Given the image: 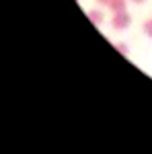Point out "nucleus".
I'll use <instances>...</instances> for the list:
<instances>
[{
  "label": "nucleus",
  "mask_w": 152,
  "mask_h": 154,
  "mask_svg": "<svg viewBox=\"0 0 152 154\" xmlns=\"http://www.w3.org/2000/svg\"><path fill=\"white\" fill-rule=\"evenodd\" d=\"M142 29H144V33L152 39V19H148V21H144V25H142Z\"/></svg>",
  "instance_id": "39448f33"
},
{
  "label": "nucleus",
  "mask_w": 152,
  "mask_h": 154,
  "mask_svg": "<svg viewBox=\"0 0 152 154\" xmlns=\"http://www.w3.org/2000/svg\"><path fill=\"white\" fill-rule=\"evenodd\" d=\"M111 25H113V29H117V31L128 29L129 25H132V17H129V12L128 11L115 12V14H113V19H111Z\"/></svg>",
  "instance_id": "f257e3e1"
},
{
  "label": "nucleus",
  "mask_w": 152,
  "mask_h": 154,
  "mask_svg": "<svg viewBox=\"0 0 152 154\" xmlns=\"http://www.w3.org/2000/svg\"><path fill=\"white\" fill-rule=\"evenodd\" d=\"M97 2H99V4H105V6H107V4H109L111 0H97Z\"/></svg>",
  "instance_id": "423d86ee"
},
{
  "label": "nucleus",
  "mask_w": 152,
  "mask_h": 154,
  "mask_svg": "<svg viewBox=\"0 0 152 154\" xmlns=\"http://www.w3.org/2000/svg\"><path fill=\"white\" fill-rule=\"evenodd\" d=\"M113 45H115V49L119 51V54H123V56H128V54H129V48H128L126 41H117V43H113Z\"/></svg>",
  "instance_id": "20e7f679"
},
{
  "label": "nucleus",
  "mask_w": 152,
  "mask_h": 154,
  "mask_svg": "<svg viewBox=\"0 0 152 154\" xmlns=\"http://www.w3.org/2000/svg\"><path fill=\"white\" fill-rule=\"evenodd\" d=\"M134 2H138V4H140V2H144V0H134Z\"/></svg>",
  "instance_id": "0eeeda50"
},
{
  "label": "nucleus",
  "mask_w": 152,
  "mask_h": 154,
  "mask_svg": "<svg viewBox=\"0 0 152 154\" xmlns=\"http://www.w3.org/2000/svg\"><path fill=\"white\" fill-rule=\"evenodd\" d=\"M88 19L93 21V25H101L103 21H105V17H103L101 11H88Z\"/></svg>",
  "instance_id": "7ed1b4c3"
},
{
  "label": "nucleus",
  "mask_w": 152,
  "mask_h": 154,
  "mask_svg": "<svg viewBox=\"0 0 152 154\" xmlns=\"http://www.w3.org/2000/svg\"><path fill=\"white\" fill-rule=\"evenodd\" d=\"M107 6H109V11H113V12H123V11H128L126 0H111Z\"/></svg>",
  "instance_id": "f03ea898"
}]
</instances>
